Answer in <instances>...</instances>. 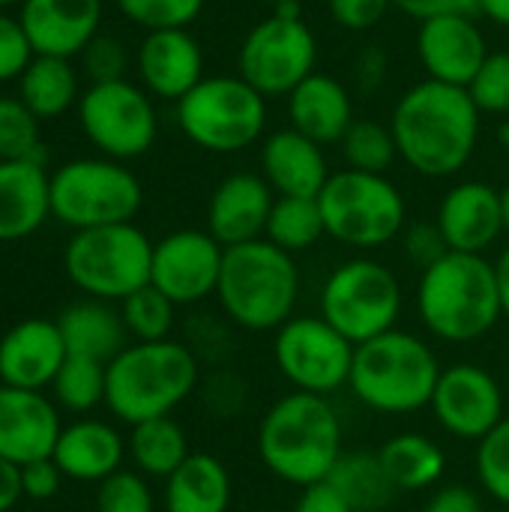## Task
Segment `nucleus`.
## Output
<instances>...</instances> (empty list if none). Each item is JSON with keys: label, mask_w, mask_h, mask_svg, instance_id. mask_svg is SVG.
Here are the masks:
<instances>
[{"label": "nucleus", "mask_w": 509, "mask_h": 512, "mask_svg": "<svg viewBox=\"0 0 509 512\" xmlns=\"http://www.w3.org/2000/svg\"><path fill=\"white\" fill-rule=\"evenodd\" d=\"M327 234L324 228V216H321V204L318 198H288L279 195L273 201L270 219H267V231L264 237L285 249V252H303L309 246H315L321 237Z\"/></svg>", "instance_id": "72a5a7b5"}, {"label": "nucleus", "mask_w": 509, "mask_h": 512, "mask_svg": "<svg viewBox=\"0 0 509 512\" xmlns=\"http://www.w3.org/2000/svg\"><path fill=\"white\" fill-rule=\"evenodd\" d=\"M294 512H354L351 504L324 480V483H315V486H306L294 504Z\"/></svg>", "instance_id": "8fccbe9b"}, {"label": "nucleus", "mask_w": 509, "mask_h": 512, "mask_svg": "<svg viewBox=\"0 0 509 512\" xmlns=\"http://www.w3.org/2000/svg\"><path fill=\"white\" fill-rule=\"evenodd\" d=\"M432 411L450 435L483 441L504 420V396L486 369L474 363H456L441 369Z\"/></svg>", "instance_id": "dca6fc26"}, {"label": "nucleus", "mask_w": 509, "mask_h": 512, "mask_svg": "<svg viewBox=\"0 0 509 512\" xmlns=\"http://www.w3.org/2000/svg\"><path fill=\"white\" fill-rule=\"evenodd\" d=\"M18 99L39 117H63L78 99V72L69 57L36 54L18 78Z\"/></svg>", "instance_id": "c756f323"}, {"label": "nucleus", "mask_w": 509, "mask_h": 512, "mask_svg": "<svg viewBox=\"0 0 509 512\" xmlns=\"http://www.w3.org/2000/svg\"><path fill=\"white\" fill-rule=\"evenodd\" d=\"M129 453L138 471L150 477H171L192 453L186 444V432L171 417H156L132 426Z\"/></svg>", "instance_id": "473e14b6"}, {"label": "nucleus", "mask_w": 509, "mask_h": 512, "mask_svg": "<svg viewBox=\"0 0 509 512\" xmlns=\"http://www.w3.org/2000/svg\"><path fill=\"white\" fill-rule=\"evenodd\" d=\"M501 512H509V510H501Z\"/></svg>", "instance_id": "680f3d73"}, {"label": "nucleus", "mask_w": 509, "mask_h": 512, "mask_svg": "<svg viewBox=\"0 0 509 512\" xmlns=\"http://www.w3.org/2000/svg\"><path fill=\"white\" fill-rule=\"evenodd\" d=\"M36 57L18 15L0 12V84L18 81L27 63Z\"/></svg>", "instance_id": "37998d69"}, {"label": "nucleus", "mask_w": 509, "mask_h": 512, "mask_svg": "<svg viewBox=\"0 0 509 512\" xmlns=\"http://www.w3.org/2000/svg\"><path fill=\"white\" fill-rule=\"evenodd\" d=\"M417 309L426 330L444 342H474L486 336L504 315L495 264L483 255L447 252L423 270Z\"/></svg>", "instance_id": "7ed1b4c3"}, {"label": "nucleus", "mask_w": 509, "mask_h": 512, "mask_svg": "<svg viewBox=\"0 0 509 512\" xmlns=\"http://www.w3.org/2000/svg\"><path fill=\"white\" fill-rule=\"evenodd\" d=\"M402 312V285L378 261L354 258L336 267L321 291V318L351 345H363L396 330Z\"/></svg>", "instance_id": "9b49d317"}, {"label": "nucleus", "mask_w": 509, "mask_h": 512, "mask_svg": "<svg viewBox=\"0 0 509 512\" xmlns=\"http://www.w3.org/2000/svg\"><path fill=\"white\" fill-rule=\"evenodd\" d=\"M231 507V477L216 456H189L165 486L168 512H228Z\"/></svg>", "instance_id": "cd10ccee"}, {"label": "nucleus", "mask_w": 509, "mask_h": 512, "mask_svg": "<svg viewBox=\"0 0 509 512\" xmlns=\"http://www.w3.org/2000/svg\"><path fill=\"white\" fill-rule=\"evenodd\" d=\"M78 123L87 141L114 162L144 156L159 135L150 93L126 78L90 84L78 99Z\"/></svg>", "instance_id": "f8f14e48"}, {"label": "nucleus", "mask_w": 509, "mask_h": 512, "mask_svg": "<svg viewBox=\"0 0 509 512\" xmlns=\"http://www.w3.org/2000/svg\"><path fill=\"white\" fill-rule=\"evenodd\" d=\"M198 384V360L180 342H138L108 363L105 405L129 426L168 417Z\"/></svg>", "instance_id": "20e7f679"}, {"label": "nucleus", "mask_w": 509, "mask_h": 512, "mask_svg": "<svg viewBox=\"0 0 509 512\" xmlns=\"http://www.w3.org/2000/svg\"><path fill=\"white\" fill-rule=\"evenodd\" d=\"M342 153L348 168L366 174H387V168L399 159L393 129L378 120H354L342 138Z\"/></svg>", "instance_id": "e433bc0d"}, {"label": "nucleus", "mask_w": 509, "mask_h": 512, "mask_svg": "<svg viewBox=\"0 0 509 512\" xmlns=\"http://www.w3.org/2000/svg\"><path fill=\"white\" fill-rule=\"evenodd\" d=\"M318 204L327 234L354 249H378L405 231V198L384 174H330Z\"/></svg>", "instance_id": "9d476101"}, {"label": "nucleus", "mask_w": 509, "mask_h": 512, "mask_svg": "<svg viewBox=\"0 0 509 512\" xmlns=\"http://www.w3.org/2000/svg\"><path fill=\"white\" fill-rule=\"evenodd\" d=\"M381 465L399 492H423L444 477V450L417 432L396 435L381 447Z\"/></svg>", "instance_id": "2f4dec72"}, {"label": "nucleus", "mask_w": 509, "mask_h": 512, "mask_svg": "<svg viewBox=\"0 0 509 512\" xmlns=\"http://www.w3.org/2000/svg\"><path fill=\"white\" fill-rule=\"evenodd\" d=\"M66 357L57 321L27 318L0 339V384L18 390L51 387Z\"/></svg>", "instance_id": "5701e85b"}, {"label": "nucleus", "mask_w": 509, "mask_h": 512, "mask_svg": "<svg viewBox=\"0 0 509 512\" xmlns=\"http://www.w3.org/2000/svg\"><path fill=\"white\" fill-rule=\"evenodd\" d=\"M390 129L399 156L423 177L459 174L480 138V108L468 87L420 81L402 93L393 108Z\"/></svg>", "instance_id": "f257e3e1"}, {"label": "nucleus", "mask_w": 509, "mask_h": 512, "mask_svg": "<svg viewBox=\"0 0 509 512\" xmlns=\"http://www.w3.org/2000/svg\"><path fill=\"white\" fill-rule=\"evenodd\" d=\"M57 327L63 333L66 351L78 357L111 363L126 348L123 315L111 312L102 303H75L63 309L57 318Z\"/></svg>", "instance_id": "c85d7f7f"}, {"label": "nucleus", "mask_w": 509, "mask_h": 512, "mask_svg": "<svg viewBox=\"0 0 509 512\" xmlns=\"http://www.w3.org/2000/svg\"><path fill=\"white\" fill-rule=\"evenodd\" d=\"M225 246L210 231L183 228L153 243L150 285H156L174 306L198 303L219 288Z\"/></svg>", "instance_id": "2eb2a0df"}, {"label": "nucleus", "mask_w": 509, "mask_h": 512, "mask_svg": "<svg viewBox=\"0 0 509 512\" xmlns=\"http://www.w3.org/2000/svg\"><path fill=\"white\" fill-rule=\"evenodd\" d=\"M51 216L42 162H0V243L24 240Z\"/></svg>", "instance_id": "bb28decb"}, {"label": "nucleus", "mask_w": 509, "mask_h": 512, "mask_svg": "<svg viewBox=\"0 0 509 512\" xmlns=\"http://www.w3.org/2000/svg\"><path fill=\"white\" fill-rule=\"evenodd\" d=\"M177 126L207 153H240L264 138L267 99L240 75H210L177 102Z\"/></svg>", "instance_id": "0eeeda50"}, {"label": "nucleus", "mask_w": 509, "mask_h": 512, "mask_svg": "<svg viewBox=\"0 0 509 512\" xmlns=\"http://www.w3.org/2000/svg\"><path fill=\"white\" fill-rule=\"evenodd\" d=\"M468 93L480 114L509 117V51H489L486 63L468 84Z\"/></svg>", "instance_id": "a19ab883"}, {"label": "nucleus", "mask_w": 509, "mask_h": 512, "mask_svg": "<svg viewBox=\"0 0 509 512\" xmlns=\"http://www.w3.org/2000/svg\"><path fill=\"white\" fill-rule=\"evenodd\" d=\"M261 3H270V6H276V3H282V0H261Z\"/></svg>", "instance_id": "052dcab7"}, {"label": "nucleus", "mask_w": 509, "mask_h": 512, "mask_svg": "<svg viewBox=\"0 0 509 512\" xmlns=\"http://www.w3.org/2000/svg\"><path fill=\"white\" fill-rule=\"evenodd\" d=\"M39 123L18 96H0V162H45Z\"/></svg>", "instance_id": "c9c22d12"}, {"label": "nucleus", "mask_w": 509, "mask_h": 512, "mask_svg": "<svg viewBox=\"0 0 509 512\" xmlns=\"http://www.w3.org/2000/svg\"><path fill=\"white\" fill-rule=\"evenodd\" d=\"M441 366L435 351L402 330H390L354 348L348 387L381 414H411L432 405Z\"/></svg>", "instance_id": "423d86ee"}, {"label": "nucleus", "mask_w": 509, "mask_h": 512, "mask_svg": "<svg viewBox=\"0 0 509 512\" xmlns=\"http://www.w3.org/2000/svg\"><path fill=\"white\" fill-rule=\"evenodd\" d=\"M141 87L150 96L180 102L204 75V51L198 39L183 30H150L135 54Z\"/></svg>", "instance_id": "aec40b11"}, {"label": "nucleus", "mask_w": 509, "mask_h": 512, "mask_svg": "<svg viewBox=\"0 0 509 512\" xmlns=\"http://www.w3.org/2000/svg\"><path fill=\"white\" fill-rule=\"evenodd\" d=\"M117 9L138 27L150 30H183L189 27L207 0H114Z\"/></svg>", "instance_id": "58836bf2"}, {"label": "nucleus", "mask_w": 509, "mask_h": 512, "mask_svg": "<svg viewBox=\"0 0 509 512\" xmlns=\"http://www.w3.org/2000/svg\"><path fill=\"white\" fill-rule=\"evenodd\" d=\"M393 6V0H327V9H330V18L345 27V30H372L384 15L387 9Z\"/></svg>", "instance_id": "49530a36"}, {"label": "nucleus", "mask_w": 509, "mask_h": 512, "mask_svg": "<svg viewBox=\"0 0 509 512\" xmlns=\"http://www.w3.org/2000/svg\"><path fill=\"white\" fill-rule=\"evenodd\" d=\"M18 474H21V492H24V498H33V501L54 498L57 489H60V480H63V471L54 465V459H39V462L21 465Z\"/></svg>", "instance_id": "de8ad7c7"}, {"label": "nucleus", "mask_w": 509, "mask_h": 512, "mask_svg": "<svg viewBox=\"0 0 509 512\" xmlns=\"http://www.w3.org/2000/svg\"><path fill=\"white\" fill-rule=\"evenodd\" d=\"M318 39L303 18L270 15L255 24L237 54V75L264 99L288 96L315 72Z\"/></svg>", "instance_id": "ddd939ff"}, {"label": "nucleus", "mask_w": 509, "mask_h": 512, "mask_svg": "<svg viewBox=\"0 0 509 512\" xmlns=\"http://www.w3.org/2000/svg\"><path fill=\"white\" fill-rule=\"evenodd\" d=\"M258 456L291 486L324 483L342 456V423L327 396L297 390L279 399L258 426Z\"/></svg>", "instance_id": "f03ea898"}, {"label": "nucleus", "mask_w": 509, "mask_h": 512, "mask_svg": "<svg viewBox=\"0 0 509 512\" xmlns=\"http://www.w3.org/2000/svg\"><path fill=\"white\" fill-rule=\"evenodd\" d=\"M261 177L276 195L318 198L330 180L324 147L300 135L297 129H279L261 144Z\"/></svg>", "instance_id": "b1692460"}, {"label": "nucleus", "mask_w": 509, "mask_h": 512, "mask_svg": "<svg viewBox=\"0 0 509 512\" xmlns=\"http://www.w3.org/2000/svg\"><path fill=\"white\" fill-rule=\"evenodd\" d=\"M216 294L225 315L243 330H279L297 306L300 273L291 252L261 237L225 249Z\"/></svg>", "instance_id": "39448f33"}, {"label": "nucleus", "mask_w": 509, "mask_h": 512, "mask_svg": "<svg viewBox=\"0 0 509 512\" xmlns=\"http://www.w3.org/2000/svg\"><path fill=\"white\" fill-rule=\"evenodd\" d=\"M480 15H486L498 27H509V0H480Z\"/></svg>", "instance_id": "6e6d98bb"}, {"label": "nucleus", "mask_w": 509, "mask_h": 512, "mask_svg": "<svg viewBox=\"0 0 509 512\" xmlns=\"http://www.w3.org/2000/svg\"><path fill=\"white\" fill-rule=\"evenodd\" d=\"M24 0H0V12H6V9H12V6H21Z\"/></svg>", "instance_id": "bf43d9fd"}, {"label": "nucleus", "mask_w": 509, "mask_h": 512, "mask_svg": "<svg viewBox=\"0 0 509 512\" xmlns=\"http://www.w3.org/2000/svg\"><path fill=\"white\" fill-rule=\"evenodd\" d=\"M120 315L138 342H165L174 327V303L156 285H144L129 294Z\"/></svg>", "instance_id": "4c0bfd02"}, {"label": "nucleus", "mask_w": 509, "mask_h": 512, "mask_svg": "<svg viewBox=\"0 0 509 512\" xmlns=\"http://www.w3.org/2000/svg\"><path fill=\"white\" fill-rule=\"evenodd\" d=\"M498 141H501V147L509 153V117L501 123V129H498Z\"/></svg>", "instance_id": "4d7b16f0"}, {"label": "nucleus", "mask_w": 509, "mask_h": 512, "mask_svg": "<svg viewBox=\"0 0 509 512\" xmlns=\"http://www.w3.org/2000/svg\"><path fill=\"white\" fill-rule=\"evenodd\" d=\"M495 276H498V294H501V309L509 318V246L495 261Z\"/></svg>", "instance_id": "5fc2aeb1"}, {"label": "nucleus", "mask_w": 509, "mask_h": 512, "mask_svg": "<svg viewBox=\"0 0 509 512\" xmlns=\"http://www.w3.org/2000/svg\"><path fill=\"white\" fill-rule=\"evenodd\" d=\"M438 228L450 252L483 255L507 231L501 189L480 180L453 186L438 207Z\"/></svg>", "instance_id": "412c9836"}, {"label": "nucleus", "mask_w": 509, "mask_h": 512, "mask_svg": "<svg viewBox=\"0 0 509 512\" xmlns=\"http://www.w3.org/2000/svg\"><path fill=\"white\" fill-rule=\"evenodd\" d=\"M354 348L324 318H291L279 327L273 357L279 372L300 390L327 396L348 384Z\"/></svg>", "instance_id": "4468645a"}, {"label": "nucleus", "mask_w": 509, "mask_h": 512, "mask_svg": "<svg viewBox=\"0 0 509 512\" xmlns=\"http://www.w3.org/2000/svg\"><path fill=\"white\" fill-rule=\"evenodd\" d=\"M426 512H483V504L471 486H444L432 495Z\"/></svg>", "instance_id": "3c124183"}, {"label": "nucleus", "mask_w": 509, "mask_h": 512, "mask_svg": "<svg viewBox=\"0 0 509 512\" xmlns=\"http://www.w3.org/2000/svg\"><path fill=\"white\" fill-rule=\"evenodd\" d=\"M273 189L261 174H228L210 195L207 231L228 249L261 240L273 210Z\"/></svg>", "instance_id": "4be33fe9"}, {"label": "nucleus", "mask_w": 509, "mask_h": 512, "mask_svg": "<svg viewBox=\"0 0 509 512\" xmlns=\"http://www.w3.org/2000/svg\"><path fill=\"white\" fill-rule=\"evenodd\" d=\"M327 483L351 504L354 512H384L399 495L378 453H342Z\"/></svg>", "instance_id": "7c9ffc66"}, {"label": "nucleus", "mask_w": 509, "mask_h": 512, "mask_svg": "<svg viewBox=\"0 0 509 512\" xmlns=\"http://www.w3.org/2000/svg\"><path fill=\"white\" fill-rule=\"evenodd\" d=\"M288 117L291 129L321 147H330L342 144L345 132L351 129L354 102L342 81L324 72H312L288 93Z\"/></svg>", "instance_id": "393cba45"}, {"label": "nucleus", "mask_w": 509, "mask_h": 512, "mask_svg": "<svg viewBox=\"0 0 509 512\" xmlns=\"http://www.w3.org/2000/svg\"><path fill=\"white\" fill-rule=\"evenodd\" d=\"M477 474L483 489L509 507V417H504L477 450Z\"/></svg>", "instance_id": "ea45409f"}, {"label": "nucleus", "mask_w": 509, "mask_h": 512, "mask_svg": "<svg viewBox=\"0 0 509 512\" xmlns=\"http://www.w3.org/2000/svg\"><path fill=\"white\" fill-rule=\"evenodd\" d=\"M402 246H405V255L423 270L432 267L435 261H441L450 252L438 222H414L411 228L402 231Z\"/></svg>", "instance_id": "a18cd8bd"}, {"label": "nucleus", "mask_w": 509, "mask_h": 512, "mask_svg": "<svg viewBox=\"0 0 509 512\" xmlns=\"http://www.w3.org/2000/svg\"><path fill=\"white\" fill-rule=\"evenodd\" d=\"M105 384H108V363L69 354L63 360L51 390H54V399L66 411L84 414V411L96 408L99 402H105Z\"/></svg>", "instance_id": "f704fd0d"}, {"label": "nucleus", "mask_w": 509, "mask_h": 512, "mask_svg": "<svg viewBox=\"0 0 509 512\" xmlns=\"http://www.w3.org/2000/svg\"><path fill=\"white\" fill-rule=\"evenodd\" d=\"M18 21L36 54L78 57L102 24V0H24Z\"/></svg>", "instance_id": "6ab92c4d"}, {"label": "nucleus", "mask_w": 509, "mask_h": 512, "mask_svg": "<svg viewBox=\"0 0 509 512\" xmlns=\"http://www.w3.org/2000/svg\"><path fill=\"white\" fill-rule=\"evenodd\" d=\"M78 57H81V66H84V72L90 75L93 84L120 81L123 72H126V63H129L123 42L117 36H105V33H99Z\"/></svg>", "instance_id": "c03bdc74"}, {"label": "nucleus", "mask_w": 509, "mask_h": 512, "mask_svg": "<svg viewBox=\"0 0 509 512\" xmlns=\"http://www.w3.org/2000/svg\"><path fill=\"white\" fill-rule=\"evenodd\" d=\"M393 6L417 21L438 15H480V0H393Z\"/></svg>", "instance_id": "09e8293b"}, {"label": "nucleus", "mask_w": 509, "mask_h": 512, "mask_svg": "<svg viewBox=\"0 0 509 512\" xmlns=\"http://www.w3.org/2000/svg\"><path fill=\"white\" fill-rule=\"evenodd\" d=\"M60 432V414L39 390L0 384V459L15 468L51 459Z\"/></svg>", "instance_id": "a211bd4d"}, {"label": "nucleus", "mask_w": 509, "mask_h": 512, "mask_svg": "<svg viewBox=\"0 0 509 512\" xmlns=\"http://www.w3.org/2000/svg\"><path fill=\"white\" fill-rule=\"evenodd\" d=\"M72 285L99 300H126L150 285L153 243L132 222L75 231L63 252Z\"/></svg>", "instance_id": "1a4fd4ad"}, {"label": "nucleus", "mask_w": 509, "mask_h": 512, "mask_svg": "<svg viewBox=\"0 0 509 512\" xmlns=\"http://www.w3.org/2000/svg\"><path fill=\"white\" fill-rule=\"evenodd\" d=\"M384 69H387V57H384L378 48L363 51V57L357 60V81H360V90H366V93L378 90L381 81H384Z\"/></svg>", "instance_id": "603ef678"}, {"label": "nucleus", "mask_w": 509, "mask_h": 512, "mask_svg": "<svg viewBox=\"0 0 509 512\" xmlns=\"http://www.w3.org/2000/svg\"><path fill=\"white\" fill-rule=\"evenodd\" d=\"M18 498H24V492H21V474H18L15 465H9L6 459H0V512L12 510Z\"/></svg>", "instance_id": "864d4df0"}, {"label": "nucleus", "mask_w": 509, "mask_h": 512, "mask_svg": "<svg viewBox=\"0 0 509 512\" xmlns=\"http://www.w3.org/2000/svg\"><path fill=\"white\" fill-rule=\"evenodd\" d=\"M501 201H504V228L509 231V186L501 192Z\"/></svg>", "instance_id": "13d9d810"}, {"label": "nucleus", "mask_w": 509, "mask_h": 512, "mask_svg": "<svg viewBox=\"0 0 509 512\" xmlns=\"http://www.w3.org/2000/svg\"><path fill=\"white\" fill-rule=\"evenodd\" d=\"M417 57L432 81L468 87L486 63L489 45L474 15H438L420 21Z\"/></svg>", "instance_id": "f3484780"}, {"label": "nucleus", "mask_w": 509, "mask_h": 512, "mask_svg": "<svg viewBox=\"0 0 509 512\" xmlns=\"http://www.w3.org/2000/svg\"><path fill=\"white\" fill-rule=\"evenodd\" d=\"M141 180L114 159H72L48 174L51 216L72 231L132 222L141 210Z\"/></svg>", "instance_id": "6e6552de"}, {"label": "nucleus", "mask_w": 509, "mask_h": 512, "mask_svg": "<svg viewBox=\"0 0 509 512\" xmlns=\"http://www.w3.org/2000/svg\"><path fill=\"white\" fill-rule=\"evenodd\" d=\"M96 512H153V495L138 474L117 471L99 483Z\"/></svg>", "instance_id": "79ce46f5"}, {"label": "nucleus", "mask_w": 509, "mask_h": 512, "mask_svg": "<svg viewBox=\"0 0 509 512\" xmlns=\"http://www.w3.org/2000/svg\"><path fill=\"white\" fill-rule=\"evenodd\" d=\"M51 459L69 480L102 483L120 471L123 438L102 420H78L60 432Z\"/></svg>", "instance_id": "a878e982"}]
</instances>
